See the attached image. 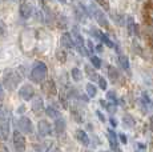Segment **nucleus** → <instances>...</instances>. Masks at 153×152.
Listing matches in <instances>:
<instances>
[{
  "instance_id": "obj_1",
  "label": "nucleus",
  "mask_w": 153,
  "mask_h": 152,
  "mask_svg": "<svg viewBox=\"0 0 153 152\" xmlns=\"http://www.w3.org/2000/svg\"><path fill=\"white\" fill-rule=\"evenodd\" d=\"M47 74H48L47 66L43 63V61H37V63L33 66V68H32L29 77H31V80L33 81V83H43V81L47 79Z\"/></svg>"
},
{
  "instance_id": "obj_2",
  "label": "nucleus",
  "mask_w": 153,
  "mask_h": 152,
  "mask_svg": "<svg viewBox=\"0 0 153 152\" xmlns=\"http://www.w3.org/2000/svg\"><path fill=\"white\" fill-rule=\"evenodd\" d=\"M20 81H22V76L17 74L16 71H8L7 74H5L4 79H3L4 87L8 89V91H13V89H16V87L19 86Z\"/></svg>"
},
{
  "instance_id": "obj_3",
  "label": "nucleus",
  "mask_w": 153,
  "mask_h": 152,
  "mask_svg": "<svg viewBox=\"0 0 153 152\" xmlns=\"http://www.w3.org/2000/svg\"><path fill=\"white\" fill-rule=\"evenodd\" d=\"M89 11H91V13H92L93 19L97 22L99 25H101V27H104V28H109V22H108L107 16L104 15V12H102L100 8H97L95 4H91Z\"/></svg>"
},
{
  "instance_id": "obj_4",
  "label": "nucleus",
  "mask_w": 153,
  "mask_h": 152,
  "mask_svg": "<svg viewBox=\"0 0 153 152\" xmlns=\"http://www.w3.org/2000/svg\"><path fill=\"white\" fill-rule=\"evenodd\" d=\"M12 143L16 152H24L25 147H27V142H25V137L20 131H13L12 135Z\"/></svg>"
},
{
  "instance_id": "obj_5",
  "label": "nucleus",
  "mask_w": 153,
  "mask_h": 152,
  "mask_svg": "<svg viewBox=\"0 0 153 152\" xmlns=\"http://www.w3.org/2000/svg\"><path fill=\"white\" fill-rule=\"evenodd\" d=\"M17 127H19L22 133H32V131H33V125H32L31 119L27 118V116H22L17 120Z\"/></svg>"
},
{
  "instance_id": "obj_6",
  "label": "nucleus",
  "mask_w": 153,
  "mask_h": 152,
  "mask_svg": "<svg viewBox=\"0 0 153 152\" xmlns=\"http://www.w3.org/2000/svg\"><path fill=\"white\" fill-rule=\"evenodd\" d=\"M19 96L24 101L32 100V98L35 96V88L31 84H24V86H22V88L19 89Z\"/></svg>"
},
{
  "instance_id": "obj_7",
  "label": "nucleus",
  "mask_w": 153,
  "mask_h": 152,
  "mask_svg": "<svg viewBox=\"0 0 153 152\" xmlns=\"http://www.w3.org/2000/svg\"><path fill=\"white\" fill-rule=\"evenodd\" d=\"M37 132H39L40 136H49L52 135V128L51 124H49L47 120H40L37 123Z\"/></svg>"
},
{
  "instance_id": "obj_8",
  "label": "nucleus",
  "mask_w": 153,
  "mask_h": 152,
  "mask_svg": "<svg viewBox=\"0 0 153 152\" xmlns=\"http://www.w3.org/2000/svg\"><path fill=\"white\" fill-rule=\"evenodd\" d=\"M10 136V123L8 119H0V140H7Z\"/></svg>"
},
{
  "instance_id": "obj_9",
  "label": "nucleus",
  "mask_w": 153,
  "mask_h": 152,
  "mask_svg": "<svg viewBox=\"0 0 153 152\" xmlns=\"http://www.w3.org/2000/svg\"><path fill=\"white\" fill-rule=\"evenodd\" d=\"M20 16L23 17V19H28V17L32 16V12H33V8H32L31 4H28V3H23L22 5H20Z\"/></svg>"
},
{
  "instance_id": "obj_10",
  "label": "nucleus",
  "mask_w": 153,
  "mask_h": 152,
  "mask_svg": "<svg viewBox=\"0 0 153 152\" xmlns=\"http://www.w3.org/2000/svg\"><path fill=\"white\" fill-rule=\"evenodd\" d=\"M60 43H61V45H63L64 48H67V49L73 48V45H75V43H73V39H72V36H71L69 32H65V34H63Z\"/></svg>"
},
{
  "instance_id": "obj_11",
  "label": "nucleus",
  "mask_w": 153,
  "mask_h": 152,
  "mask_svg": "<svg viewBox=\"0 0 153 152\" xmlns=\"http://www.w3.org/2000/svg\"><path fill=\"white\" fill-rule=\"evenodd\" d=\"M43 89H44V92H47L48 95H56L57 93V88H56V84H55V81L53 80H47L45 83L43 84Z\"/></svg>"
},
{
  "instance_id": "obj_12",
  "label": "nucleus",
  "mask_w": 153,
  "mask_h": 152,
  "mask_svg": "<svg viewBox=\"0 0 153 152\" xmlns=\"http://www.w3.org/2000/svg\"><path fill=\"white\" fill-rule=\"evenodd\" d=\"M44 101L43 99L40 98H36L33 101H32V111H33V113H36V115H39V113L44 112Z\"/></svg>"
},
{
  "instance_id": "obj_13",
  "label": "nucleus",
  "mask_w": 153,
  "mask_h": 152,
  "mask_svg": "<svg viewBox=\"0 0 153 152\" xmlns=\"http://www.w3.org/2000/svg\"><path fill=\"white\" fill-rule=\"evenodd\" d=\"M108 140H109V144H111V148L113 150L114 152H121L119 148V143H117V137L114 135V132L112 130H108Z\"/></svg>"
},
{
  "instance_id": "obj_14",
  "label": "nucleus",
  "mask_w": 153,
  "mask_h": 152,
  "mask_svg": "<svg viewBox=\"0 0 153 152\" xmlns=\"http://www.w3.org/2000/svg\"><path fill=\"white\" fill-rule=\"evenodd\" d=\"M71 36L73 37V43L76 45H84V40H83V36L80 35L77 27H73L72 28V32H71Z\"/></svg>"
},
{
  "instance_id": "obj_15",
  "label": "nucleus",
  "mask_w": 153,
  "mask_h": 152,
  "mask_svg": "<svg viewBox=\"0 0 153 152\" xmlns=\"http://www.w3.org/2000/svg\"><path fill=\"white\" fill-rule=\"evenodd\" d=\"M76 137H77V140L84 145V147H88V145H89V137H88V135L85 133V131L77 130L76 131Z\"/></svg>"
},
{
  "instance_id": "obj_16",
  "label": "nucleus",
  "mask_w": 153,
  "mask_h": 152,
  "mask_svg": "<svg viewBox=\"0 0 153 152\" xmlns=\"http://www.w3.org/2000/svg\"><path fill=\"white\" fill-rule=\"evenodd\" d=\"M65 120L64 119H56V121H55V130H56V133H64V131H65Z\"/></svg>"
},
{
  "instance_id": "obj_17",
  "label": "nucleus",
  "mask_w": 153,
  "mask_h": 152,
  "mask_svg": "<svg viewBox=\"0 0 153 152\" xmlns=\"http://www.w3.org/2000/svg\"><path fill=\"white\" fill-rule=\"evenodd\" d=\"M123 124H124L125 128H133L134 125H136V120H134L131 115L126 113V115L123 116Z\"/></svg>"
},
{
  "instance_id": "obj_18",
  "label": "nucleus",
  "mask_w": 153,
  "mask_h": 152,
  "mask_svg": "<svg viewBox=\"0 0 153 152\" xmlns=\"http://www.w3.org/2000/svg\"><path fill=\"white\" fill-rule=\"evenodd\" d=\"M71 76H72V79L75 81H81V79H83V74H81V69L79 68H73L72 71H71Z\"/></svg>"
},
{
  "instance_id": "obj_19",
  "label": "nucleus",
  "mask_w": 153,
  "mask_h": 152,
  "mask_svg": "<svg viewBox=\"0 0 153 152\" xmlns=\"http://www.w3.org/2000/svg\"><path fill=\"white\" fill-rule=\"evenodd\" d=\"M85 89H87L88 96H91V98H95L96 93H97V88H96V87L93 86L92 83H88L87 87H85Z\"/></svg>"
},
{
  "instance_id": "obj_20",
  "label": "nucleus",
  "mask_w": 153,
  "mask_h": 152,
  "mask_svg": "<svg viewBox=\"0 0 153 152\" xmlns=\"http://www.w3.org/2000/svg\"><path fill=\"white\" fill-rule=\"evenodd\" d=\"M45 113H47V116H49V118H52V119H57L59 116H60V112H57L53 107L45 108Z\"/></svg>"
},
{
  "instance_id": "obj_21",
  "label": "nucleus",
  "mask_w": 153,
  "mask_h": 152,
  "mask_svg": "<svg viewBox=\"0 0 153 152\" xmlns=\"http://www.w3.org/2000/svg\"><path fill=\"white\" fill-rule=\"evenodd\" d=\"M119 63H120V66H121L124 69H129V60H128V57H126V56H124V55H120V56H119Z\"/></svg>"
},
{
  "instance_id": "obj_22",
  "label": "nucleus",
  "mask_w": 153,
  "mask_h": 152,
  "mask_svg": "<svg viewBox=\"0 0 153 152\" xmlns=\"http://www.w3.org/2000/svg\"><path fill=\"white\" fill-rule=\"evenodd\" d=\"M97 35H99V37H100V39H101V42H104V43H105V44H107L108 47H111V48H113V47H114V44L111 42V40H109V37H108L105 34H102V32H99Z\"/></svg>"
},
{
  "instance_id": "obj_23",
  "label": "nucleus",
  "mask_w": 153,
  "mask_h": 152,
  "mask_svg": "<svg viewBox=\"0 0 153 152\" xmlns=\"http://www.w3.org/2000/svg\"><path fill=\"white\" fill-rule=\"evenodd\" d=\"M108 74H109V77L113 79V80H117V79L120 77V74L119 71H117L114 67H109V71H108Z\"/></svg>"
},
{
  "instance_id": "obj_24",
  "label": "nucleus",
  "mask_w": 153,
  "mask_h": 152,
  "mask_svg": "<svg viewBox=\"0 0 153 152\" xmlns=\"http://www.w3.org/2000/svg\"><path fill=\"white\" fill-rule=\"evenodd\" d=\"M91 63H92V66L95 67V68H100V67H101V60H100L97 56H91Z\"/></svg>"
},
{
  "instance_id": "obj_25",
  "label": "nucleus",
  "mask_w": 153,
  "mask_h": 152,
  "mask_svg": "<svg viewBox=\"0 0 153 152\" xmlns=\"http://www.w3.org/2000/svg\"><path fill=\"white\" fill-rule=\"evenodd\" d=\"M99 86H100V88H101V89H104V91H105V89H107V87H108V84H107V80H105V79L104 77H99Z\"/></svg>"
},
{
  "instance_id": "obj_26",
  "label": "nucleus",
  "mask_w": 153,
  "mask_h": 152,
  "mask_svg": "<svg viewBox=\"0 0 153 152\" xmlns=\"http://www.w3.org/2000/svg\"><path fill=\"white\" fill-rule=\"evenodd\" d=\"M56 55H57V59H59V61H61V63H64L65 61V54H64L63 51H57L56 52Z\"/></svg>"
},
{
  "instance_id": "obj_27",
  "label": "nucleus",
  "mask_w": 153,
  "mask_h": 152,
  "mask_svg": "<svg viewBox=\"0 0 153 152\" xmlns=\"http://www.w3.org/2000/svg\"><path fill=\"white\" fill-rule=\"evenodd\" d=\"M107 98L108 99H111L112 101H113V103H116V100H117V96H116V93L114 92H112V91H109L107 93Z\"/></svg>"
},
{
  "instance_id": "obj_28",
  "label": "nucleus",
  "mask_w": 153,
  "mask_h": 152,
  "mask_svg": "<svg viewBox=\"0 0 153 152\" xmlns=\"http://www.w3.org/2000/svg\"><path fill=\"white\" fill-rule=\"evenodd\" d=\"M133 23H134L133 17H128V31H129V34H132V28H133Z\"/></svg>"
},
{
  "instance_id": "obj_29",
  "label": "nucleus",
  "mask_w": 153,
  "mask_h": 152,
  "mask_svg": "<svg viewBox=\"0 0 153 152\" xmlns=\"http://www.w3.org/2000/svg\"><path fill=\"white\" fill-rule=\"evenodd\" d=\"M76 48H77L79 54H81L83 56H87V55H88V52L84 49V45H76Z\"/></svg>"
},
{
  "instance_id": "obj_30",
  "label": "nucleus",
  "mask_w": 153,
  "mask_h": 152,
  "mask_svg": "<svg viewBox=\"0 0 153 152\" xmlns=\"http://www.w3.org/2000/svg\"><path fill=\"white\" fill-rule=\"evenodd\" d=\"M96 3H97V4H100V5H102L105 10H109V5H108L107 0H96Z\"/></svg>"
},
{
  "instance_id": "obj_31",
  "label": "nucleus",
  "mask_w": 153,
  "mask_h": 152,
  "mask_svg": "<svg viewBox=\"0 0 153 152\" xmlns=\"http://www.w3.org/2000/svg\"><path fill=\"white\" fill-rule=\"evenodd\" d=\"M107 111L108 112H111V113H114L116 112V106H113V104H107Z\"/></svg>"
},
{
  "instance_id": "obj_32",
  "label": "nucleus",
  "mask_w": 153,
  "mask_h": 152,
  "mask_svg": "<svg viewBox=\"0 0 153 152\" xmlns=\"http://www.w3.org/2000/svg\"><path fill=\"white\" fill-rule=\"evenodd\" d=\"M0 152H10L8 151V148H7V145L3 144L1 142H0Z\"/></svg>"
},
{
  "instance_id": "obj_33",
  "label": "nucleus",
  "mask_w": 153,
  "mask_h": 152,
  "mask_svg": "<svg viewBox=\"0 0 153 152\" xmlns=\"http://www.w3.org/2000/svg\"><path fill=\"white\" fill-rule=\"evenodd\" d=\"M119 137H120V142H121L123 144H126V142H128V139H126V136L124 135V133H121V135H120Z\"/></svg>"
},
{
  "instance_id": "obj_34",
  "label": "nucleus",
  "mask_w": 153,
  "mask_h": 152,
  "mask_svg": "<svg viewBox=\"0 0 153 152\" xmlns=\"http://www.w3.org/2000/svg\"><path fill=\"white\" fill-rule=\"evenodd\" d=\"M4 99V89H3V86L0 84V101Z\"/></svg>"
},
{
  "instance_id": "obj_35",
  "label": "nucleus",
  "mask_w": 153,
  "mask_h": 152,
  "mask_svg": "<svg viewBox=\"0 0 153 152\" xmlns=\"http://www.w3.org/2000/svg\"><path fill=\"white\" fill-rule=\"evenodd\" d=\"M149 128H151V131L153 132V115L149 118Z\"/></svg>"
},
{
  "instance_id": "obj_36",
  "label": "nucleus",
  "mask_w": 153,
  "mask_h": 152,
  "mask_svg": "<svg viewBox=\"0 0 153 152\" xmlns=\"http://www.w3.org/2000/svg\"><path fill=\"white\" fill-rule=\"evenodd\" d=\"M96 115H97V118H99L101 121H104V120H105V118L101 115V112H100V111H97V112H96Z\"/></svg>"
},
{
  "instance_id": "obj_37",
  "label": "nucleus",
  "mask_w": 153,
  "mask_h": 152,
  "mask_svg": "<svg viewBox=\"0 0 153 152\" xmlns=\"http://www.w3.org/2000/svg\"><path fill=\"white\" fill-rule=\"evenodd\" d=\"M111 125H112V127H116V125H117V123H116V120H114V119H111Z\"/></svg>"
},
{
  "instance_id": "obj_38",
  "label": "nucleus",
  "mask_w": 153,
  "mask_h": 152,
  "mask_svg": "<svg viewBox=\"0 0 153 152\" xmlns=\"http://www.w3.org/2000/svg\"><path fill=\"white\" fill-rule=\"evenodd\" d=\"M100 106H101V107H107V103H105V100H102V99H101V100H100Z\"/></svg>"
},
{
  "instance_id": "obj_39",
  "label": "nucleus",
  "mask_w": 153,
  "mask_h": 152,
  "mask_svg": "<svg viewBox=\"0 0 153 152\" xmlns=\"http://www.w3.org/2000/svg\"><path fill=\"white\" fill-rule=\"evenodd\" d=\"M87 44H88V47H89V49H91V51H93V44H92V42H88Z\"/></svg>"
},
{
  "instance_id": "obj_40",
  "label": "nucleus",
  "mask_w": 153,
  "mask_h": 152,
  "mask_svg": "<svg viewBox=\"0 0 153 152\" xmlns=\"http://www.w3.org/2000/svg\"><path fill=\"white\" fill-rule=\"evenodd\" d=\"M96 51H97V52H102V45H97V47H96Z\"/></svg>"
},
{
  "instance_id": "obj_41",
  "label": "nucleus",
  "mask_w": 153,
  "mask_h": 152,
  "mask_svg": "<svg viewBox=\"0 0 153 152\" xmlns=\"http://www.w3.org/2000/svg\"><path fill=\"white\" fill-rule=\"evenodd\" d=\"M48 152H61L60 150H59V148H52L51 151H48Z\"/></svg>"
},
{
  "instance_id": "obj_42",
  "label": "nucleus",
  "mask_w": 153,
  "mask_h": 152,
  "mask_svg": "<svg viewBox=\"0 0 153 152\" xmlns=\"http://www.w3.org/2000/svg\"><path fill=\"white\" fill-rule=\"evenodd\" d=\"M59 1H60V3H63V4H65V3H67V0H59Z\"/></svg>"
},
{
  "instance_id": "obj_43",
  "label": "nucleus",
  "mask_w": 153,
  "mask_h": 152,
  "mask_svg": "<svg viewBox=\"0 0 153 152\" xmlns=\"http://www.w3.org/2000/svg\"><path fill=\"white\" fill-rule=\"evenodd\" d=\"M100 152H108V151H100Z\"/></svg>"
},
{
  "instance_id": "obj_44",
  "label": "nucleus",
  "mask_w": 153,
  "mask_h": 152,
  "mask_svg": "<svg viewBox=\"0 0 153 152\" xmlns=\"http://www.w3.org/2000/svg\"><path fill=\"white\" fill-rule=\"evenodd\" d=\"M85 152H92V151H85Z\"/></svg>"
}]
</instances>
